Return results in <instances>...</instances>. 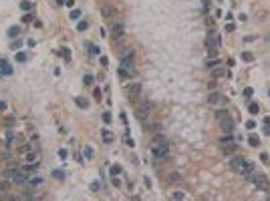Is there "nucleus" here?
<instances>
[{"label": "nucleus", "instance_id": "f257e3e1", "mask_svg": "<svg viewBox=\"0 0 270 201\" xmlns=\"http://www.w3.org/2000/svg\"><path fill=\"white\" fill-rule=\"evenodd\" d=\"M119 75L123 79H129V77L135 75V64H133L131 58H121V62H119Z\"/></svg>", "mask_w": 270, "mask_h": 201}, {"label": "nucleus", "instance_id": "f03ea898", "mask_svg": "<svg viewBox=\"0 0 270 201\" xmlns=\"http://www.w3.org/2000/svg\"><path fill=\"white\" fill-rule=\"evenodd\" d=\"M149 111H151V101H143V103L135 109V117L139 121H145L149 117Z\"/></svg>", "mask_w": 270, "mask_h": 201}, {"label": "nucleus", "instance_id": "7ed1b4c3", "mask_svg": "<svg viewBox=\"0 0 270 201\" xmlns=\"http://www.w3.org/2000/svg\"><path fill=\"white\" fill-rule=\"evenodd\" d=\"M250 181H254V185H256L258 189H264V191H268V189H270V183H268V179H266L264 175L252 173V175H250Z\"/></svg>", "mask_w": 270, "mask_h": 201}, {"label": "nucleus", "instance_id": "20e7f679", "mask_svg": "<svg viewBox=\"0 0 270 201\" xmlns=\"http://www.w3.org/2000/svg\"><path fill=\"white\" fill-rule=\"evenodd\" d=\"M151 153H153L157 159H163V157H167V153H169V147H167V143H157V145L151 149Z\"/></svg>", "mask_w": 270, "mask_h": 201}, {"label": "nucleus", "instance_id": "39448f33", "mask_svg": "<svg viewBox=\"0 0 270 201\" xmlns=\"http://www.w3.org/2000/svg\"><path fill=\"white\" fill-rule=\"evenodd\" d=\"M101 14H103V18H105V20H113V18L117 16V8H115L113 4H103Z\"/></svg>", "mask_w": 270, "mask_h": 201}, {"label": "nucleus", "instance_id": "423d86ee", "mask_svg": "<svg viewBox=\"0 0 270 201\" xmlns=\"http://www.w3.org/2000/svg\"><path fill=\"white\" fill-rule=\"evenodd\" d=\"M244 163H246V159H244V157H240V155H232V159H230V167H232V171H236V173H242V167H244Z\"/></svg>", "mask_w": 270, "mask_h": 201}, {"label": "nucleus", "instance_id": "0eeeda50", "mask_svg": "<svg viewBox=\"0 0 270 201\" xmlns=\"http://www.w3.org/2000/svg\"><path fill=\"white\" fill-rule=\"evenodd\" d=\"M18 169H20V167H18V163H8V165L4 167V177H6L8 181H12Z\"/></svg>", "mask_w": 270, "mask_h": 201}, {"label": "nucleus", "instance_id": "6e6552de", "mask_svg": "<svg viewBox=\"0 0 270 201\" xmlns=\"http://www.w3.org/2000/svg\"><path fill=\"white\" fill-rule=\"evenodd\" d=\"M12 181H14L16 185H26V183H28V173H26L24 169H18Z\"/></svg>", "mask_w": 270, "mask_h": 201}, {"label": "nucleus", "instance_id": "1a4fd4ad", "mask_svg": "<svg viewBox=\"0 0 270 201\" xmlns=\"http://www.w3.org/2000/svg\"><path fill=\"white\" fill-rule=\"evenodd\" d=\"M139 93H141V84H129L127 86V97H129V101H135L137 97H139Z\"/></svg>", "mask_w": 270, "mask_h": 201}, {"label": "nucleus", "instance_id": "9d476101", "mask_svg": "<svg viewBox=\"0 0 270 201\" xmlns=\"http://www.w3.org/2000/svg\"><path fill=\"white\" fill-rule=\"evenodd\" d=\"M220 127H222V131H224L226 135H232V133H234V121H232V117L220 121Z\"/></svg>", "mask_w": 270, "mask_h": 201}, {"label": "nucleus", "instance_id": "9b49d317", "mask_svg": "<svg viewBox=\"0 0 270 201\" xmlns=\"http://www.w3.org/2000/svg\"><path fill=\"white\" fill-rule=\"evenodd\" d=\"M169 185H180L181 181H183V177H181V173L178 171H172V173H167V179H165Z\"/></svg>", "mask_w": 270, "mask_h": 201}, {"label": "nucleus", "instance_id": "f8f14e48", "mask_svg": "<svg viewBox=\"0 0 270 201\" xmlns=\"http://www.w3.org/2000/svg\"><path fill=\"white\" fill-rule=\"evenodd\" d=\"M111 34H113L115 38H123V34H125V26H123L121 22H115L113 28H111Z\"/></svg>", "mask_w": 270, "mask_h": 201}, {"label": "nucleus", "instance_id": "ddd939ff", "mask_svg": "<svg viewBox=\"0 0 270 201\" xmlns=\"http://www.w3.org/2000/svg\"><path fill=\"white\" fill-rule=\"evenodd\" d=\"M208 103L216 107V105L224 103V99H222V95H220V93H214V91H212V93H210V97H208Z\"/></svg>", "mask_w": 270, "mask_h": 201}, {"label": "nucleus", "instance_id": "4468645a", "mask_svg": "<svg viewBox=\"0 0 270 201\" xmlns=\"http://www.w3.org/2000/svg\"><path fill=\"white\" fill-rule=\"evenodd\" d=\"M24 159H26V165H34L37 159H39V155L34 151H28V153H24Z\"/></svg>", "mask_w": 270, "mask_h": 201}, {"label": "nucleus", "instance_id": "2eb2a0df", "mask_svg": "<svg viewBox=\"0 0 270 201\" xmlns=\"http://www.w3.org/2000/svg\"><path fill=\"white\" fill-rule=\"evenodd\" d=\"M169 199H172V201H187V195H185L183 191H174Z\"/></svg>", "mask_w": 270, "mask_h": 201}, {"label": "nucleus", "instance_id": "dca6fc26", "mask_svg": "<svg viewBox=\"0 0 270 201\" xmlns=\"http://www.w3.org/2000/svg\"><path fill=\"white\" fill-rule=\"evenodd\" d=\"M0 71H2V75H10L12 73V69H10V64L6 60H0Z\"/></svg>", "mask_w": 270, "mask_h": 201}, {"label": "nucleus", "instance_id": "f3484780", "mask_svg": "<svg viewBox=\"0 0 270 201\" xmlns=\"http://www.w3.org/2000/svg\"><path fill=\"white\" fill-rule=\"evenodd\" d=\"M230 117V113L226 111V109H220V111H216V119L218 121H224V119H228Z\"/></svg>", "mask_w": 270, "mask_h": 201}, {"label": "nucleus", "instance_id": "a211bd4d", "mask_svg": "<svg viewBox=\"0 0 270 201\" xmlns=\"http://www.w3.org/2000/svg\"><path fill=\"white\" fill-rule=\"evenodd\" d=\"M224 151L226 155H234V151H236V143H230V145H224Z\"/></svg>", "mask_w": 270, "mask_h": 201}, {"label": "nucleus", "instance_id": "6ab92c4d", "mask_svg": "<svg viewBox=\"0 0 270 201\" xmlns=\"http://www.w3.org/2000/svg\"><path fill=\"white\" fill-rule=\"evenodd\" d=\"M103 141H105V143H111V141H113V135H111V131H107V129L103 131Z\"/></svg>", "mask_w": 270, "mask_h": 201}, {"label": "nucleus", "instance_id": "aec40b11", "mask_svg": "<svg viewBox=\"0 0 270 201\" xmlns=\"http://www.w3.org/2000/svg\"><path fill=\"white\" fill-rule=\"evenodd\" d=\"M248 143H250L252 147H258V145H260V141H258L256 135H250V137H248Z\"/></svg>", "mask_w": 270, "mask_h": 201}, {"label": "nucleus", "instance_id": "412c9836", "mask_svg": "<svg viewBox=\"0 0 270 201\" xmlns=\"http://www.w3.org/2000/svg\"><path fill=\"white\" fill-rule=\"evenodd\" d=\"M87 26H89V22H87V20H81V22L77 24V30L83 32V30H87Z\"/></svg>", "mask_w": 270, "mask_h": 201}, {"label": "nucleus", "instance_id": "4be33fe9", "mask_svg": "<svg viewBox=\"0 0 270 201\" xmlns=\"http://www.w3.org/2000/svg\"><path fill=\"white\" fill-rule=\"evenodd\" d=\"M208 56H210V58H216V56H218V48H216V46H210V48H208Z\"/></svg>", "mask_w": 270, "mask_h": 201}, {"label": "nucleus", "instance_id": "5701e85b", "mask_svg": "<svg viewBox=\"0 0 270 201\" xmlns=\"http://www.w3.org/2000/svg\"><path fill=\"white\" fill-rule=\"evenodd\" d=\"M220 143H222V145H230V143H234V139H232V135H226V137L220 139Z\"/></svg>", "mask_w": 270, "mask_h": 201}, {"label": "nucleus", "instance_id": "b1692460", "mask_svg": "<svg viewBox=\"0 0 270 201\" xmlns=\"http://www.w3.org/2000/svg\"><path fill=\"white\" fill-rule=\"evenodd\" d=\"M214 24H216L214 18H212V16H206V26H208L210 30H214Z\"/></svg>", "mask_w": 270, "mask_h": 201}, {"label": "nucleus", "instance_id": "393cba45", "mask_svg": "<svg viewBox=\"0 0 270 201\" xmlns=\"http://www.w3.org/2000/svg\"><path fill=\"white\" fill-rule=\"evenodd\" d=\"M242 58H244L246 62H250V60H254V54H252V52H244V54H242Z\"/></svg>", "mask_w": 270, "mask_h": 201}, {"label": "nucleus", "instance_id": "a878e982", "mask_svg": "<svg viewBox=\"0 0 270 201\" xmlns=\"http://www.w3.org/2000/svg\"><path fill=\"white\" fill-rule=\"evenodd\" d=\"M41 183H43V179H41V177H32V179H30V185H32V187L41 185Z\"/></svg>", "mask_w": 270, "mask_h": 201}, {"label": "nucleus", "instance_id": "bb28decb", "mask_svg": "<svg viewBox=\"0 0 270 201\" xmlns=\"http://www.w3.org/2000/svg\"><path fill=\"white\" fill-rule=\"evenodd\" d=\"M248 109H250V113H252V115H256V113H258V105H256V103H250V107H248Z\"/></svg>", "mask_w": 270, "mask_h": 201}, {"label": "nucleus", "instance_id": "cd10ccee", "mask_svg": "<svg viewBox=\"0 0 270 201\" xmlns=\"http://www.w3.org/2000/svg\"><path fill=\"white\" fill-rule=\"evenodd\" d=\"M52 175H54L56 179H65V173H63L61 169H56V171H52Z\"/></svg>", "mask_w": 270, "mask_h": 201}, {"label": "nucleus", "instance_id": "c85d7f7f", "mask_svg": "<svg viewBox=\"0 0 270 201\" xmlns=\"http://www.w3.org/2000/svg\"><path fill=\"white\" fill-rule=\"evenodd\" d=\"M218 64H220V60H218V58H216V60H214V58H210V60H208V67H210V69H212V67H218Z\"/></svg>", "mask_w": 270, "mask_h": 201}, {"label": "nucleus", "instance_id": "c756f323", "mask_svg": "<svg viewBox=\"0 0 270 201\" xmlns=\"http://www.w3.org/2000/svg\"><path fill=\"white\" fill-rule=\"evenodd\" d=\"M77 105H79V107H81V109H85V107H87V101H85V99H81V97H79V99H77Z\"/></svg>", "mask_w": 270, "mask_h": 201}, {"label": "nucleus", "instance_id": "7c9ffc66", "mask_svg": "<svg viewBox=\"0 0 270 201\" xmlns=\"http://www.w3.org/2000/svg\"><path fill=\"white\" fill-rule=\"evenodd\" d=\"M214 75H216V77H224V75H228V73H226L224 69H216V71H214Z\"/></svg>", "mask_w": 270, "mask_h": 201}, {"label": "nucleus", "instance_id": "2f4dec72", "mask_svg": "<svg viewBox=\"0 0 270 201\" xmlns=\"http://www.w3.org/2000/svg\"><path fill=\"white\" fill-rule=\"evenodd\" d=\"M20 8H22V10H30V8H32V4H30V2H22V4H20Z\"/></svg>", "mask_w": 270, "mask_h": 201}, {"label": "nucleus", "instance_id": "473e14b6", "mask_svg": "<svg viewBox=\"0 0 270 201\" xmlns=\"http://www.w3.org/2000/svg\"><path fill=\"white\" fill-rule=\"evenodd\" d=\"M79 16H81V10H73V12H71V18H73V20H77Z\"/></svg>", "mask_w": 270, "mask_h": 201}, {"label": "nucleus", "instance_id": "72a5a7b5", "mask_svg": "<svg viewBox=\"0 0 270 201\" xmlns=\"http://www.w3.org/2000/svg\"><path fill=\"white\" fill-rule=\"evenodd\" d=\"M117 173H121V167L113 165V167H111V175H117Z\"/></svg>", "mask_w": 270, "mask_h": 201}, {"label": "nucleus", "instance_id": "f704fd0d", "mask_svg": "<svg viewBox=\"0 0 270 201\" xmlns=\"http://www.w3.org/2000/svg\"><path fill=\"white\" fill-rule=\"evenodd\" d=\"M2 201H18V197H16V195H4Z\"/></svg>", "mask_w": 270, "mask_h": 201}, {"label": "nucleus", "instance_id": "c9c22d12", "mask_svg": "<svg viewBox=\"0 0 270 201\" xmlns=\"http://www.w3.org/2000/svg\"><path fill=\"white\" fill-rule=\"evenodd\" d=\"M85 157H87V159H91V157H93V149H91V147H87V149H85Z\"/></svg>", "mask_w": 270, "mask_h": 201}, {"label": "nucleus", "instance_id": "e433bc0d", "mask_svg": "<svg viewBox=\"0 0 270 201\" xmlns=\"http://www.w3.org/2000/svg\"><path fill=\"white\" fill-rule=\"evenodd\" d=\"M89 48H91V52H93V54H99V48H97L95 44H89Z\"/></svg>", "mask_w": 270, "mask_h": 201}, {"label": "nucleus", "instance_id": "4c0bfd02", "mask_svg": "<svg viewBox=\"0 0 270 201\" xmlns=\"http://www.w3.org/2000/svg\"><path fill=\"white\" fill-rule=\"evenodd\" d=\"M85 84H91V82H93V77H91V75H85Z\"/></svg>", "mask_w": 270, "mask_h": 201}, {"label": "nucleus", "instance_id": "58836bf2", "mask_svg": "<svg viewBox=\"0 0 270 201\" xmlns=\"http://www.w3.org/2000/svg\"><path fill=\"white\" fill-rule=\"evenodd\" d=\"M103 121H105V123H111V113H105V115H103Z\"/></svg>", "mask_w": 270, "mask_h": 201}, {"label": "nucleus", "instance_id": "ea45409f", "mask_svg": "<svg viewBox=\"0 0 270 201\" xmlns=\"http://www.w3.org/2000/svg\"><path fill=\"white\" fill-rule=\"evenodd\" d=\"M210 6H212L210 0H204V10H210Z\"/></svg>", "mask_w": 270, "mask_h": 201}, {"label": "nucleus", "instance_id": "a19ab883", "mask_svg": "<svg viewBox=\"0 0 270 201\" xmlns=\"http://www.w3.org/2000/svg\"><path fill=\"white\" fill-rule=\"evenodd\" d=\"M18 60H26V54L24 52H18Z\"/></svg>", "mask_w": 270, "mask_h": 201}, {"label": "nucleus", "instance_id": "79ce46f5", "mask_svg": "<svg viewBox=\"0 0 270 201\" xmlns=\"http://www.w3.org/2000/svg\"><path fill=\"white\" fill-rule=\"evenodd\" d=\"M216 84H218V82H216V80H212V82L208 84V86H210V91H214V88H216Z\"/></svg>", "mask_w": 270, "mask_h": 201}, {"label": "nucleus", "instance_id": "37998d69", "mask_svg": "<svg viewBox=\"0 0 270 201\" xmlns=\"http://www.w3.org/2000/svg\"><path fill=\"white\" fill-rule=\"evenodd\" d=\"M264 135H270V125H266V127H264Z\"/></svg>", "mask_w": 270, "mask_h": 201}, {"label": "nucleus", "instance_id": "c03bdc74", "mask_svg": "<svg viewBox=\"0 0 270 201\" xmlns=\"http://www.w3.org/2000/svg\"><path fill=\"white\" fill-rule=\"evenodd\" d=\"M4 107H6V103H0V111H2V109H4Z\"/></svg>", "mask_w": 270, "mask_h": 201}, {"label": "nucleus", "instance_id": "a18cd8bd", "mask_svg": "<svg viewBox=\"0 0 270 201\" xmlns=\"http://www.w3.org/2000/svg\"><path fill=\"white\" fill-rule=\"evenodd\" d=\"M266 201H270V195H268V199H266Z\"/></svg>", "mask_w": 270, "mask_h": 201}]
</instances>
